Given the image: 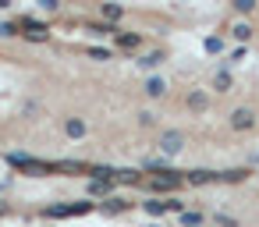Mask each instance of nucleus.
Returning <instances> with one entry per match:
<instances>
[{
    "label": "nucleus",
    "mask_w": 259,
    "mask_h": 227,
    "mask_svg": "<svg viewBox=\"0 0 259 227\" xmlns=\"http://www.w3.org/2000/svg\"><path fill=\"white\" fill-rule=\"evenodd\" d=\"M8 163L18 167V170H29V174H57V163L32 160V156H25V153H8Z\"/></svg>",
    "instance_id": "f257e3e1"
},
{
    "label": "nucleus",
    "mask_w": 259,
    "mask_h": 227,
    "mask_svg": "<svg viewBox=\"0 0 259 227\" xmlns=\"http://www.w3.org/2000/svg\"><path fill=\"white\" fill-rule=\"evenodd\" d=\"M93 209H100V202L78 199V202H68V206H47L43 216H85V213H93Z\"/></svg>",
    "instance_id": "f03ea898"
},
{
    "label": "nucleus",
    "mask_w": 259,
    "mask_h": 227,
    "mask_svg": "<svg viewBox=\"0 0 259 227\" xmlns=\"http://www.w3.org/2000/svg\"><path fill=\"white\" fill-rule=\"evenodd\" d=\"M181 185H185V177H181L178 170H160L153 181H146V188H149V192H178Z\"/></svg>",
    "instance_id": "7ed1b4c3"
},
{
    "label": "nucleus",
    "mask_w": 259,
    "mask_h": 227,
    "mask_svg": "<svg viewBox=\"0 0 259 227\" xmlns=\"http://www.w3.org/2000/svg\"><path fill=\"white\" fill-rule=\"evenodd\" d=\"M22 36H25L29 43H47V39H50V29H47L43 22H36V18H22Z\"/></svg>",
    "instance_id": "20e7f679"
},
{
    "label": "nucleus",
    "mask_w": 259,
    "mask_h": 227,
    "mask_svg": "<svg viewBox=\"0 0 259 227\" xmlns=\"http://www.w3.org/2000/svg\"><path fill=\"white\" fill-rule=\"evenodd\" d=\"M252 124H255V114H252L248 107H238V110L231 114V128H234V131H248Z\"/></svg>",
    "instance_id": "39448f33"
},
{
    "label": "nucleus",
    "mask_w": 259,
    "mask_h": 227,
    "mask_svg": "<svg viewBox=\"0 0 259 227\" xmlns=\"http://www.w3.org/2000/svg\"><path fill=\"white\" fill-rule=\"evenodd\" d=\"M181 146H185V135H181V131H163V139H160V149H163L167 156L181 153Z\"/></svg>",
    "instance_id": "423d86ee"
},
{
    "label": "nucleus",
    "mask_w": 259,
    "mask_h": 227,
    "mask_svg": "<svg viewBox=\"0 0 259 227\" xmlns=\"http://www.w3.org/2000/svg\"><path fill=\"white\" fill-rule=\"evenodd\" d=\"M114 43H117L121 50H139V47H142V32H117Z\"/></svg>",
    "instance_id": "0eeeda50"
},
{
    "label": "nucleus",
    "mask_w": 259,
    "mask_h": 227,
    "mask_svg": "<svg viewBox=\"0 0 259 227\" xmlns=\"http://www.w3.org/2000/svg\"><path fill=\"white\" fill-rule=\"evenodd\" d=\"M128 206H132V202H128V199H121V195H107V199L100 202V209H103V213H124Z\"/></svg>",
    "instance_id": "6e6552de"
},
{
    "label": "nucleus",
    "mask_w": 259,
    "mask_h": 227,
    "mask_svg": "<svg viewBox=\"0 0 259 227\" xmlns=\"http://www.w3.org/2000/svg\"><path fill=\"white\" fill-rule=\"evenodd\" d=\"M85 131H89V128H85L82 117H68V121H64V135H68V139H82Z\"/></svg>",
    "instance_id": "1a4fd4ad"
},
{
    "label": "nucleus",
    "mask_w": 259,
    "mask_h": 227,
    "mask_svg": "<svg viewBox=\"0 0 259 227\" xmlns=\"http://www.w3.org/2000/svg\"><path fill=\"white\" fill-rule=\"evenodd\" d=\"M209 181H217V170H192V174H185V185H209Z\"/></svg>",
    "instance_id": "9d476101"
},
{
    "label": "nucleus",
    "mask_w": 259,
    "mask_h": 227,
    "mask_svg": "<svg viewBox=\"0 0 259 227\" xmlns=\"http://www.w3.org/2000/svg\"><path fill=\"white\" fill-rule=\"evenodd\" d=\"M100 15L107 18V25H114V22H121L124 8H121V4H103V8H100Z\"/></svg>",
    "instance_id": "9b49d317"
},
{
    "label": "nucleus",
    "mask_w": 259,
    "mask_h": 227,
    "mask_svg": "<svg viewBox=\"0 0 259 227\" xmlns=\"http://www.w3.org/2000/svg\"><path fill=\"white\" fill-rule=\"evenodd\" d=\"M114 185L117 181H89V195H103L107 199V195H114Z\"/></svg>",
    "instance_id": "f8f14e48"
},
{
    "label": "nucleus",
    "mask_w": 259,
    "mask_h": 227,
    "mask_svg": "<svg viewBox=\"0 0 259 227\" xmlns=\"http://www.w3.org/2000/svg\"><path fill=\"white\" fill-rule=\"evenodd\" d=\"M57 170H64V174H89V167H85V163H78V160H61V163H57Z\"/></svg>",
    "instance_id": "ddd939ff"
},
{
    "label": "nucleus",
    "mask_w": 259,
    "mask_h": 227,
    "mask_svg": "<svg viewBox=\"0 0 259 227\" xmlns=\"http://www.w3.org/2000/svg\"><path fill=\"white\" fill-rule=\"evenodd\" d=\"M202 220H206V216H202L199 209H185V213H181V227H202Z\"/></svg>",
    "instance_id": "4468645a"
},
{
    "label": "nucleus",
    "mask_w": 259,
    "mask_h": 227,
    "mask_svg": "<svg viewBox=\"0 0 259 227\" xmlns=\"http://www.w3.org/2000/svg\"><path fill=\"white\" fill-rule=\"evenodd\" d=\"M231 36H234L238 43H248V39H252V25H248V22H238V25L231 29Z\"/></svg>",
    "instance_id": "2eb2a0df"
},
{
    "label": "nucleus",
    "mask_w": 259,
    "mask_h": 227,
    "mask_svg": "<svg viewBox=\"0 0 259 227\" xmlns=\"http://www.w3.org/2000/svg\"><path fill=\"white\" fill-rule=\"evenodd\" d=\"M142 93H146V96H163V93H167V82H163V78H149Z\"/></svg>",
    "instance_id": "dca6fc26"
},
{
    "label": "nucleus",
    "mask_w": 259,
    "mask_h": 227,
    "mask_svg": "<svg viewBox=\"0 0 259 227\" xmlns=\"http://www.w3.org/2000/svg\"><path fill=\"white\" fill-rule=\"evenodd\" d=\"M245 177H248V170H245V167L227 170V174H217V181H227V185H238V181H245Z\"/></svg>",
    "instance_id": "f3484780"
},
{
    "label": "nucleus",
    "mask_w": 259,
    "mask_h": 227,
    "mask_svg": "<svg viewBox=\"0 0 259 227\" xmlns=\"http://www.w3.org/2000/svg\"><path fill=\"white\" fill-rule=\"evenodd\" d=\"M117 181L121 185H142V174L139 170H117Z\"/></svg>",
    "instance_id": "a211bd4d"
},
{
    "label": "nucleus",
    "mask_w": 259,
    "mask_h": 227,
    "mask_svg": "<svg viewBox=\"0 0 259 227\" xmlns=\"http://www.w3.org/2000/svg\"><path fill=\"white\" fill-rule=\"evenodd\" d=\"M89 32H93V36H117V29H114V25H100V22H93V25H89Z\"/></svg>",
    "instance_id": "6ab92c4d"
},
{
    "label": "nucleus",
    "mask_w": 259,
    "mask_h": 227,
    "mask_svg": "<svg viewBox=\"0 0 259 227\" xmlns=\"http://www.w3.org/2000/svg\"><path fill=\"white\" fill-rule=\"evenodd\" d=\"M163 61H167V57H163V50H156V54H149V57H146V61H139V64H142V68L149 71V68H156V64H163Z\"/></svg>",
    "instance_id": "aec40b11"
},
{
    "label": "nucleus",
    "mask_w": 259,
    "mask_h": 227,
    "mask_svg": "<svg viewBox=\"0 0 259 227\" xmlns=\"http://www.w3.org/2000/svg\"><path fill=\"white\" fill-rule=\"evenodd\" d=\"M213 89H217V93H227V89H231V75H227V71H220V75L213 78Z\"/></svg>",
    "instance_id": "412c9836"
},
{
    "label": "nucleus",
    "mask_w": 259,
    "mask_h": 227,
    "mask_svg": "<svg viewBox=\"0 0 259 227\" xmlns=\"http://www.w3.org/2000/svg\"><path fill=\"white\" fill-rule=\"evenodd\" d=\"M188 107L192 110H206V93H188Z\"/></svg>",
    "instance_id": "4be33fe9"
},
{
    "label": "nucleus",
    "mask_w": 259,
    "mask_h": 227,
    "mask_svg": "<svg viewBox=\"0 0 259 227\" xmlns=\"http://www.w3.org/2000/svg\"><path fill=\"white\" fill-rule=\"evenodd\" d=\"M85 54L93 61H110V50H103V47H85Z\"/></svg>",
    "instance_id": "5701e85b"
},
{
    "label": "nucleus",
    "mask_w": 259,
    "mask_h": 227,
    "mask_svg": "<svg viewBox=\"0 0 259 227\" xmlns=\"http://www.w3.org/2000/svg\"><path fill=\"white\" fill-rule=\"evenodd\" d=\"M234 11L238 15H252L255 11V0H234Z\"/></svg>",
    "instance_id": "b1692460"
},
{
    "label": "nucleus",
    "mask_w": 259,
    "mask_h": 227,
    "mask_svg": "<svg viewBox=\"0 0 259 227\" xmlns=\"http://www.w3.org/2000/svg\"><path fill=\"white\" fill-rule=\"evenodd\" d=\"M202 47H206L209 54H220V50H224V39H220V36H209V39H206Z\"/></svg>",
    "instance_id": "393cba45"
},
{
    "label": "nucleus",
    "mask_w": 259,
    "mask_h": 227,
    "mask_svg": "<svg viewBox=\"0 0 259 227\" xmlns=\"http://www.w3.org/2000/svg\"><path fill=\"white\" fill-rule=\"evenodd\" d=\"M0 36H4V39H11V36H18V25H11V22H4V25H0Z\"/></svg>",
    "instance_id": "a878e982"
},
{
    "label": "nucleus",
    "mask_w": 259,
    "mask_h": 227,
    "mask_svg": "<svg viewBox=\"0 0 259 227\" xmlns=\"http://www.w3.org/2000/svg\"><path fill=\"white\" fill-rule=\"evenodd\" d=\"M153 121H156V117H153L149 110H142V114H139V124H142V128H153Z\"/></svg>",
    "instance_id": "bb28decb"
},
{
    "label": "nucleus",
    "mask_w": 259,
    "mask_h": 227,
    "mask_svg": "<svg viewBox=\"0 0 259 227\" xmlns=\"http://www.w3.org/2000/svg\"><path fill=\"white\" fill-rule=\"evenodd\" d=\"M213 220H217V223H220V227H234V216H224V213H217V216H213Z\"/></svg>",
    "instance_id": "cd10ccee"
},
{
    "label": "nucleus",
    "mask_w": 259,
    "mask_h": 227,
    "mask_svg": "<svg viewBox=\"0 0 259 227\" xmlns=\"http://www.w3.org/2000/svg\"><path fill=\"white\" fill-rule=\"evenodd\" d=\"M4 213H8V202H0V216H4Z\"/></svg>",
    "instance_id": "c85d7f7f"
},
{
    "label": "nucleus",
    "mask_w": 259,
    "mask_h": 227,
    "mask_svg": "<svg viewBox=\"0 0 259 227\" xmlns=\"http://www.w3.org/2000/svg\"><path fill=\"white\" fill-rule=\"evenodd\" d=\"M149 227H156V223H149Z\"/></svg>",
    "instance_id": "c756f323"
}]
</instances>
